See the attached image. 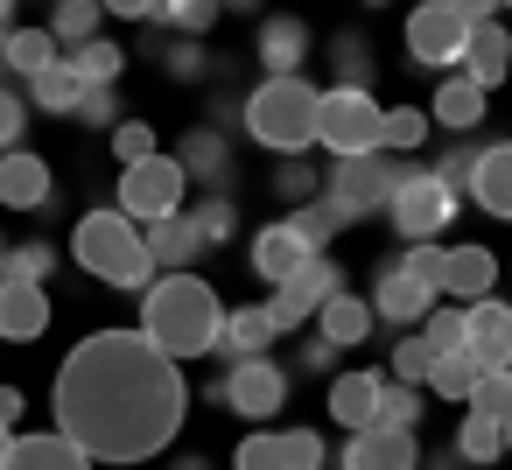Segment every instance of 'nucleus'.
Segmentation results:
<instances>
[{"label":"nucleus","mask_w":512,"mask_h":470,"mask_svg":"<svg viewBox=\"0 0 512 470\" xmlns=\"http://www.w3.org/2000/svg\"><path fill=\"white\" fill-rule=\"evenodd\" d=\"M57 435L92 463H148L176 442L190 414V379L141 330H92L71 344L50 386Z\"/></svg>","instance_id":"1"},{"label":"nucleus","mask_w":512,"mask_h":470,"mask_svg":"<svg viewBox=\"0 0 512 470\" xmlns=\"http://www.w3.org/2000/svg\"><path fill=\"white\" fill-rule=\"evenodd\" d=\"M218 323H225V302L204 274H155L141 288V337L183 365V358H211L218 351Z\"/></svg>","instance_id":"2"},{"label":"nucleus","mask_w":512,"mask_h":470,"mask_svg":"<svg viewBox=\"0 0 512 470\" xmlns=\"http://www.w3.org/2000/svg\"><path fill=\"white\" fill-rule=\"evenodd\" d=\"M71 260H78L92 281H106V288H134V295H141V288L155 281V260H148L141 225H134V218H120L113 204L78 218V232H71Z\"/></svg>","instance_id":"3"},{"label":"nucleus","mask_w":512,"mask_h":470,"mask_svg":"<svg viewBox=\"0 0 512 470\" xmlns=\"http://www.w3.org/2000/svg\"><path fill=\"white\" fill-rule=\"evenodd\" d=\"M239 113L267 155H302L316 141V85L309 78H260Z\"/></svg>","instance_id":"4"},{"label":"nucleus","mask_w":512,"mask_h":470,"mask_svg":"<svg viewBox=\"0 0 512 470\" xmlns=\"http://www.w3.org/2000/svg\"><path fill=\"white\" fill-rule=\"evenodd\" d=\"M435 260H442V246H407L400 260H379V274H372V323H393V330H414L442 295H435Z\"/></svg>","instance_id":"5"},{"label":"nucleus","mask_w":512,"mask_h":470,"mask_svg":"<svg viewBox=\"0 0 512 470\" xmlns=\"http://www.w3.org/2000/svg\"><path fill=\"white\" fill-rule=\"evenodd\" d=\"M393 183H400V155H379V148H372V155H344V162H330V176L316 183V197L337 204L344 225H358V218H379V211H386Z\"/></svg>","instance_id":"6"},{"label":"nucleus","mask_w":512,"mask_h":470,"mask_svg":"<svg viewBox=\"0 0 512 470\" xmlns=\"http://www.w3.org/2000/svg\"><path fill=\"white\" fill-rule=\"evenodd\" d=\"M456 190H442L435 183V169H414V162H400V183H393V197H386V218H393V232L407 239V246H435L442 232H449V218H456Z\"/></svg>","instance_id":"7"},{"label":"nucleus","mask_w":512,"mask_h":470,"mask_svg":"<svg viewBox=\"0 0 512 470\" xmlns=\"http://www.w3.org/2000/svg\"><path fill=\"white\" fill-rule=\"evenodd\" d=\"M379 120H386V106L372 99V92H358V85H330V92H316V141L344 162V155H372L379 148Z\"/></svg>","instance_id":"8"},{"label":"nucleus","mask_w":512,"mask_h":470,"mask_svg":"<svg viewBox=\"0 0 512 470\" xmlns=\"http://www.w3.org/2000/svg\"><path fill=\"white\" fill-rule=\"evenodd\" d=\"M183 190H190V176L176 169V155L155 148L148 162H127V169H120V190H113L120 204H113V211L134 218V225H155V218H176V211H183Z\"/></svg>","instance_id":"9"},{"label":"nucleus","mask_w":512,"mask_h":470,"mask_svg":"<svg viewBox=\"0 0 512 470\" xmlns=\"http://www.w3.org/2000/svg\"><path fill=\"white\" fill-rule=\"evenodd\" d=\"M211 393H218L239 421H274V414L288 407V372H281L274 358H232Z\"/></svg>","instance_id":"10"},{"label":"nucleus","mask_w":512,"mask_h":470,"mask_svg":"<svg viewBox=\"0 0 512 470\" xmlns=\"http://www.w3.org/2000/svg\"><path fill=\"white\" fill-rule=\"evenodd\" d=\"M407 57L421 64V71H456V57H463V15L449 8V0H414L407 8Z\"/></svg>","instance_id":"11"},{"label":"nucleus","mask_w":512,"mask_h":470,"mask_svg":"<svg viewBox=\"0 0 512 470\" xmlns=\"http://www.w3.org/2000/svg\"><path fill=\"white\" fill-rule=\"evenodd\" d=\"M337 288H344V267H337L330 253H309V260H302V267H295V274L274 288L267 323H274V330H295V323H309V316H316V309H323Z\"/></svg>","instance_id":"12"},{"label":"nucleus","mask_w":512,"mask_h":470,"mask_svg":"<svg viewBox=\"0 0 512 470\" xmlns=\"http://www.w3.org/2000/svg\"><path fill=\"white\" fill-rule=\"evenodd\" d=\"M463 351L477 358V372H512V302L477 295L463 309Z\"/></svg>","instance_id":"13"},{"label":"nucleus","mask_w":512,"mask_h":470,"mask_svg":"<svg viewBox=\"0 0 512 470\" xmlns=\"http://www.w3.org/2000/svg\"><path fill=\"white\" fill-rule=\"evenodd\" d=\"M309 50H316V36H309L302 15H267L260 36H253V64H260L267 78H302Z\"/></svg>","instance_id":"14"},{"label":"nucleus","mask_w":512,"mask_h":470,"mask_svg":"<svg viewBox=\"0 0 512 470\" xmlns=\"http://www.w3.org/2000/svg\"><path fill=\"white\" fill-rule=\"evenodd\" d=\"M491 288H498V253H491V246H477V239L442 246V260H435V295L477 302V295H491Z\"/></svg>","instance_id":"15"},{"label":"nucleus","mask_w":512,"mask_h":470,"mask_svg":"<svg viewBox=\"0 0 512 470\" xmlns=\"http://www.w3.org/2000/svg\"><path fill=\"white\" fill-rule=\"evenodd\" d=\"M337 470H421V442L414 428H351Z\"/></svg>","instance_id":"16"},{"label":"nucleus","mask_w":512,"mask_h":470,"mask_svg":"<svg viewBox=\"0 0 512 470\" xmlns=\"http://www.w3.org/2000/svg\"><path fill=\"white\" fill-rule=\"evenodd\" d=\"M57 176H50V162L36 155V148H8L0 155V204L8 211H50L57 197Z\"/></svg>","instance_id":"17"},{"label":"nucleus","mask_w":512,"mask_h":470,"mask_svg":"<svg viewBox=\"0 0 512 470\" xmlns=\"http://www.w3.org/2000/svg\"><path fill=\"white\" fill-rule=\"evenodd\" d=\"M505 71H512V36H505V22H470L463 57H456V78H470L477 92H491Z\"/></svg>","instance_id":"18"},{"label":"nucleus","mask_w":512,"mask_h":470,"mask_svg":"<svg viewBox=\"0 0 512 470\" xmlns=\"http://www.w3.org/2000/svg\"><path fill=\"white\" fill-rule=\"evenodd\" d=\"M470 204L484 211V218H505L512 225V141H491V148H477V162H470Z\"/></svg>","instance_id":"19"},{"label":"nucleus","mask_w":512,"mask_h":470,"mask_svg":"<svg viewBox=\"0 0 512 470\" xmlns=\"http://www.w3.org/2000/svg\"><path fill=\"white\" fill-rule=\"evenodd\" d=\"M43 330H50V288L0 274V337H8V344H36Z\"/></svg>","instance_id":"20"},{"label":"nucleus","mask_w":512,"mask_h":470,"mask_svg":"<svg viewBox=\"0 0 512 470\" xmlns=\"http://www.w3.org/2000/svg\"><path fill=\"white\" fill-rule=\"evenodd\" d=\"M176 169H183L197 190H232V134H218V127H190Z\"/></svg>","instance_id":"21"},{"label":"nucleus","mask_w":512,"mask_h":470,"mask_svg":"<svg viewBox=\"0 0 512 470\" xmlns=\"http://www.w3.org/2000/svg\"><path fill=\"white\" fill-rule=\"evenodd\" d=\"M0 470H92V456L50 428V435H8V449H0Z\"/></svg>","instance_id":"22"},{"label":"nucleus","mask_w":512,"mask_h":470,"mask_svg":"<svg viewBox=\"0 0 512 470\" xmlns=\"http://www.w3.org/2000/svg\"><path fill=\"white\" fill-rule=\"evenodd\" d=\"M141 239H148V260H155V274H190L197 260H204V239H197V225L176 211V218H155V225H141Z\"/></svg>","instance_id":"23"},{"label":"nucleus","mask_w":512,"mask_h":470,"mask_svg":"<svg viewBox=\"0 0 512 470\" xmlns=\"http://www.w3.org/2000/svg\"><path fill=\"white\" fill-rule=\"evenodd\" d=\"M309 253H316V246H302V232H295L288 218H281V225H260V232H253V274H260L267 288H281V281H288V274H295V267H302Z\"/></svg>","instance_id":"24"},{"label":"nucleus","mask_w":512,"mask_h":470,"mask_svg":"<svg viewBox=\"0 0 512 470\" xmlns=\"http://www.w3.org/2000/svg\"><path fill=\"white\" fill-rule=\"evenodd\" d=\"M316 323H323L316 337H323L330 351H358V344L379 330V323H372V302H365V295H351V288H337V295L316 309Z\"/></svg>","instance_id":"25"},{"label":"nucleus","mask_w":512,"mask_h":470,"mask_svg":"<svg viewBox=\"0 0 512 470\" xmlns=\"http://www.w3.org/2000/svg\"><path fill=\"white\" fill-rule=\"evenodd\" d=\"M484 106H491V92H477L470 78H442V85H435V106H428V127H442V134H477V127H484Z\"/></svg>","instance_id":"26"},{"label":"nucleus","mask_w":512,"mask_h":470,"mask_svg":"<svg viewBox=\"0 0 512 470\" xmlns=\"http://www.w3.org/2000/svg\"><path fill=\"white\" fill-rule=\"evenodd\" d=\"M274 337H281V330L267 323V302H239V309H225V323H218V351H225V358H267Z\"/></svg>","instance_id":"27"},{"label":"nucleus","mask_w":512,"mask_h":470,"mask_svg":"<svg viewBox=\"0 0 512 470\" xmlns=\"http://www.w3.org/2000/svg\"><path fill=\"white\" fill-rule=\"evenodd\" d=\"M372 400H379V372H337L330 379V421L372 428Z\"/></svg>","instance_id":"28"},{"label":"nucleus","mask_w":512,"mask_h":470,"mask_svg":"<svg viewBox=\"0 0 512 470\" xmlns=\"http://www.w3.org/2000/svg\"><path fill=\"white\" fill-rule=\"evenodd\" d=\"M218 22V0H148V29L155 36H197Z\"/></svg>","instance_id":"29"},{"label":"nucleus","mask_w":512,"mask_h":470,"mask_svg":"<svg viewBox=\"0 0 512 470\" xmlns=\"http://www.w3.org/2000/svg\"><path fill=\"white\" fill-rule=\"evenodd\" d=\"M148 50H155L162 71L183 78V85H204V78H211V50H204L197 36H155V29H148Z\"/></svg>","instance_id":"30"},{"label":"nucleus","mask_w":512,"mask_h":470,"mask_svg":"<svg viewBox=\"0 0 512 470\" xmlns=\"http://www.w3.org/2000/svg\"><path fill=\"white\" fill-rule=\"evenodd\" d=\"M183 218L197 225V239H204V253H211V246H225V239L239 232V204H232V190H204L197 204H183Z\"/></svg>","instance_id":"31"},{"label":"nucleus","mask_w":512,"mask_h":470,"mask_svg":"<svg viewBox=\"0 0 512 470\" xmlns=\"http://www.w3.org/2000/svg\"><path fill=\"white\" fill-rule=\"evenodd\" d=\"M78 71H71V57H57L50 71H36L29 78V106H43V113H57V120H71V106H78Z\"/></svg>","instance_id":"32"},{"label":"nucleus","mask_w":512,"mask_h":470,"mask_svg":"<svg viewBox=\"0 0 512 470\" xmlns=\"http://www.w3.org/2000/svg\"><path fill=\"white\" fill-rule=\"evenodd\" d=\"M64 57H71L78 85H120V71H127V50H120V43H106V36H92V43L64 50Z\"/></svg>","instance_id":"33"},{"label":"nucleus","mask_w":512,"mask_h":470,"mask_svg":"<svg viewBox=\"0 0 512 470\" xmlns=\"http://www.w3.org/2000/svg\"><path fill=\"white\" fill-rule=\"evenodd\" d=\"M64 50L50 43V29H8V78H36V71H50Z\"/></svg>","instance_id":"34"},{"label":"nucleus","mask_w":512,"mask_h":470,"mask_svg":"<svg viewBox=\"0 0 512 470\" xmlns=\"http://www.w3.org/2000/svg\"><path fill=\"white\" fill-rule=\"evenodd\" d=\"M99 0H57V15H50V43L57 50H78V43H92L99 36Z\"/></svg>","instance_id":"35"},{"label":"nucleus","mask_w":512,"mask_h":470,"mask_svg":"<svg viewBox=\"0 0 512 470\" xmlns=\"http://www.w3.org/2000/svg\"><path fill=\"white\" fill-rule=\"evenodd\" d=\"M428 141V113L421 106H386V120H379V155H414Z\"/></svg>","instance_id":"36"},{"label":"nucleus","mask_w":512,"mask_h":470,"mask_svg":"<svg viewBox=\"0 0 512 470\" xmlns=\"http://www.w3.org/2000/svg\"><path fill=\"white\" fill-rule=\"evenodd\" d=\"M463 414H484V421H512V372H477L470 393H463Z\"/></svg>","instance_id":"37"},{"label":"nucleus","mask_w":512,"mask_h":470,"mask_svg":"<svg viewBox=\"0 0 512 470\" xmlns=\"http://www.w3.org/2000/svg\"><path fill=\"white\" fill-rule=\"evenodd\" d=\"M414 421H421V386L379 379V400H372V428H414Z\"/></svg>","instance_id":"38"},{"label":"nucleus","mask_w":512,"mask_h":470,"mask_svg":"<svg viewBox=\"0 0 512 470\" xmlns=\"http://www.w3.org/2000/svg\"><path fill=\"white\" fill-rule=\"evenodd\" d=\"M8 281H36V288H50V274H57V246L50 239H22V246H8V267H0Z\"/></svg>","instance_id":"39"},{"label":"nucleus","mask_w":512,"mask_h":470,"mask_svg":"<svg viewBox=\"0 0 512 470\" xmlns=\"http://www.w3.org/2000/svg\"><path fill=\"white\" fill-rule=\"evenodd\" d=\"M330 64H337V78H344V85H358V92H372V43H365L358 29H344V36H330Z\"/></svg>","instance_id":"40"},{"label":"nucleus","mask_w":512,"mask_h":470,"mask_svg":"<svg viewBox=\"0 0 512 470\" xmlns=\"http://www.w3.org/2000/svg\"><path fill=\"white\" fill-rule=\"evenodd\" d=\"M428 365H435V351L421 344V330H400V344L386 351V379H400V386H428Z\"/></svg>","instance_id":"41"},{"label":"nucleus","mask_w":512,"mask_h":470,"mask_svg":"<svg viewBox=\"0 0 512 470\" xmlns=\"http://www.w3.org/2000/svg\"><path fill=\"white\" fill-rule=\"evenodd\" d=\"M470 379H477V358H470V351H435V365H428V393H442V400L463 407Z\"/></svg>","instance_id":"42"},{"label":"nucleus","mask_w":512,"mask_h":470,"mask_svg":"<svg viewBox=\"0 0 512 470\" xmlns=\"http://www.w3.org/2000/svg\"><path fill=\"white\" fill-rule=\"evenodd\" d=\"M456 463H498L505 449H498V421H484V414H463V428H456Z\"/></svg>","instance_id":"43"},{"label":"nucleus","mask_w":512,"mask_h":470,"mask_svg":"<svg viewBox=\"0 0 512 470\" xmlns=\"http://www.w3.org/2000/svg\"><path fill=\"white\" fill-rule=\"evenodd\" d=\"M288 225H295V232H302V246H316V253H323V246H330V239L344 232V218H337V204H323V197H309V204H295V218H288Z\"/></svg>","instance_id":"44"},{"label":"nucleus","mask_w":512,"mask_h":470,"mask_svg":"<svg viewBox=\"0 0 512 470\" xmlns=\"http://www.w3.org/2000/svg\"><path fill=\"white\" fill-rule=\"evenodd\" d=\"M106 141H113L120 169H127V162H148V155H155V127H148V120H127V113H120V120L106 127Z\"/></svg>","instance_id":"45"},{"label":"nucleus","mask_w":512,"mask_h":470,"mask_svg":"<svg viewBox=\"0 0 512 470\" xmlns=\"http://www.w3.org/2000/svg\"><path fill=\"white\" fill-rule=\"evenodd\" d=\"M316 183H323V176H316L302 155H281V162H274V197H281V204H309Z\"/></svg>","instance_id":"46"},{"label":"nucleus","mask_w":512,"mask_h":470,"mask_svg":"<svg viewBox=\"0 0 512 470\" xmlns=\"http://www.w3.org/2000/svg\"><path fill=\"white\" fill-rule=\"evenodd\" d=\"M323 463H330V449L316 428H281V470H323Z\"/></svg>","instance_id":"47"},{"label":"nucleus","mask_w":512,"mask_h":470,"mask_svg":"<svg viewBox=\"0 0 512 470\" xmlns=\"http://www.w3.org/2000/svg\"><path fill=\"white\" fill-rule=\"evenodd\" d=\"M71 120H78V127H99V134H106V127L120 120V99H113V85H85V92H78V106H71Z\"/></svg>","instance_id":"48"},{"label":"nucleus","mask_w":512,"mask_h":470,"mask_svg":"<svg viewBox=\"0 0 512 470\" xmlns=\"http://www.w3.org/2000/svg\"><path fill=\"white\" fill-rule=\"evenodd\" d=\"M470 162H477V148H470V141H449V148H442L428 169H435V183H442V190H456V197H463V183H470Z\"/></svg>","instance_id":"49"},{"label":"nucleus","mask_w":512,"mask_h":470,"mask_svg":"<svg viewBox=\"0 0 512 470\" xmlns=\"http://www.w3.org/2000/svg\"><path fill=\"white\" fill-rule=\"evenodd\" d=\"M421 344L428 351H463V309H428L421 316Z\"/></svg>","instance_id":"50"},{"label":"nucleus","mask_w":512,"mask_h":470,"mask_svg":"<svg viewBox=\"0 0 512 470\" xmlns=\"http://www.w3.org/2000/svg\"><path fill=\"white\" fill-rule=\"evenodd\" d=\"M232 470H281V435H274V428H253V435L239 442Z\"/></svg>","instance_id":"51"},{"label":"nucleus","mask_w":512,"mask_h":470,"mask_svg":"<svg viewBox=\"0 0 512 470\" xmlns=\"http://www.w3.org/2000/svg\"><path fill=\"white\" fill-rule=\"evenodd\" d=\"M22 134H29V106H22L15 92H0V155L22 148Z\"/></svg>","instance_id":"52"},{"label":"nucleus","mask_w":512,"mask_h":470,"mask_svg":"<svg viewBox=\"0 0 512 470\" xmlns=\"http://www.w3.org/2000/svg\"><path fill=\"white\" fill-rule=\"evenodd\" d=\"M29 414V400H22V386H0V435H15V421Z\"/></svg>","instance_id":"53"},{"label":"nucleus","mask_w":512,"mask_h":470,"mask_svg":"<svg viewBox=\"0 0 512 470\" xmlns=\"http://www.w3.org/2000/svg\"><path fill=\"white\" fill-rule=\"evenodd\" d=\"M330 365H337V351H330L323 337H309V344H302V372H330Z\"/></svg>","instance_id":"54"},{"label":"nucleus","mask_w":512,"mask_h":470,"mask_svg":"<svg viewBox=\"0 0 512 470\" xmlns=\"http://www.w3.org/2000/svg\"><path fill=\"white\" fill-rule=\"evenodd\" d=\"M449 8H456L463 29H470V22H491V15H498V0H449Z\"/></svg>","instance_id":"55"},{"label":"nucleus","mask_w":512,"mask_h":470,"mask_svg":"<svg viewBox=\"0 0 512 470\" xmlns=\"http://www.w3.org/2000/svg\"><path fill=\"white\" fill-rule=\"evenodd\" d=\"M99 15H127V22H148V0H99Z\"/></svg>","instance_id":"56"},{"label":"nucleus","mask_w":512,"mask_h":470,"mask_svg":"<svg viewBox=\"0 0 512 470\" xmlns=\"http://www.w3.org/2000/svg\"><path fill=\"white\" fill-rule=\"evenodd\" d=\"M421 470H463V463H456V449H442V456H428Z\"/></svg>","instance_id":"57"},{"label":"nucleus","mask_w":512,"mask_h":470,"mask_svg":"<svg viewBox=\"0 0 512 470\" xmlns=\"http://www.w3.org/2000/svg\"><path fill=\"white\" fill-rule=\"evenodd\" d=\"M15 15H22V0H0V29H15Z\"/></svg>","instance_id":"58"},{"label":"nucleus","mask_w":512,"mask_h":470,"mask_svg":"<svg viewBox=\"0 0 512 470\" xmlns=\"http://www.w3.org/2000/svg\"><path fill=\"white\" fill-rule=\"evenodd\" d=\"M169 470H211V463H204V456H176Z\"/></svg>","instance_id":"59"},{"label":"nucleus","mask_w":512,"mask_h":470,"mask_svg":"<svg viewBox=\"0 0 512 470\" xmlns=\"http://www.w3.org/2000/svg\"><path fill=\"white\" fill-rule=\"evenodd\" d=\"M498 449H505V456H512V421H505V428H498Z\"/></svg>","instance_id":"60"},{"label":"nucleus","mask_w":512,"mask_h":470,"mask_svg":"<svg viewBox=\"0 0 512 470\" xmlns=\"http://www.w3.org/2000/svg\"><path fill=\"white\" fill-rule=\"evenodd\" d=\"M0 78H8V29H0Z\"/></svg>","instance_id":"61"},{"label":"nucleus","mask_w":512,"mask_h":470,"mask_svg":"<svg viewBox=\"0 0 512 470\" xmlns=\"http://www.w3.org/2000/svg\"><path fill=\"white\" fill-rule=\"evenodd\" d=\"M0 267H8V239H0Z\"/></svg>","instance_id":"62"},{"label":"nucleus","mask_w":512,"mask_h":470,"mask_svg":"<svg viewBox=\"0 0 512 470\" xmlns=\"http://www.w3.org/2000/svg\"><path fill=\"white\" fill-rule=\"evenodd\" d=\"M498 8H512V0H498Z\"/></svg>","instance_id":"63"},{"label":"nucleus","mask_w":512,"mask_h":470,"mask_svg":"<svg viewBox=\"0 0 512 470\" xmlns=\"http://www.w3.org/2000/svg\"><path fill=\"white\" fill-rule=\"evenodd\" d=\"M0 449H8V435H0Z\"/></svg>","instance_id":"64"}]
</instances>
